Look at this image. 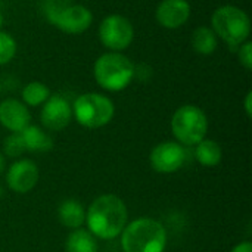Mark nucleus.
Returning <instances> with one entry per match:
<instances>
[{"mask_svg":"<svg viewBox=\"0 0 252 252\" xmlns=\"http://www.w3.org/2000/svg\"><path fill=\"white\" fill-rule=\"evenodd\" d=\"M128 223V211L126 202L114 195L105 193L97 196L86 211L87 230L102 241L118 238Z\"/></svg>","mask_w":252,"mask_h":252,"instance_id":"nucleus-1","label":"nucleus"},{"mask_svg":"<svg viewBox=\"0 0 252 252\" xmlns=\"http://www.w3.org/2000/svg\"><path fill=\"white\" fill-rule=\"evenodd\" d=\"M120 236L123 252H165L168 242L165 226L149 217L127 223Z\"/></svg>","mask_w":252,"mask_h":252,"instance_id":"nucleus-2","label":"nucleus"},{"mask_svg":"<svg viewBox=\"0 0 252 252\" xmlns=\"http://www.w3.org/2000/svg\"><path fill=\"white\" fill-rule=\"evenodd\" d=\"M134 63L121 52H108L99 56L93 66V75L99 87L106 92H121L134 78Z\"/></svg>","mask_w":252,"mask_h":252,"instance_id":"nucleus-3","label":"nucleus"},{"mask_svg":"<svg viewBox=\"0 0 252 252\" xmlns=\"http://www.w3.org/2000/svg\"><path fill=\"white\" fill-rule=\"evenodd\" d=\"M211 30L229 46H241L251 34V19L241 7L224 4L211 15Z\"/></svg>","mask_w":252,"mask_h":252,"instance_id":"nucleus-4","label":"nucleus"},{"mask_svg":"<svg viewBox=\"0 0 252 252\" xmlns=\"http://www.w3.org/2000/svg\"><path fill=\"white\" fill-rule=\"evenodd\" d=\"M114 115V102L108 96L100 93L92 92L80 94L72 103V117L84 128H102L112 121Z\"/></svg>","mask_w":252,"mask_h":252,"instance_id":"nucleus-5","label":"nucleus"},{"mask_svg":"<svg viewBox=\"0 0 252 252\" xmlns=\"http://www.w3.org/2000/svg\"><path fill=\"white\" fill-rule=\"evenodd\" d=\"M171 131L182 146H196L208 133V118L196 105H183L171 117Z\"/></svg>","mask_w":252,"mask_h":252,"instance_id":"nucleus-6","label":"nucleus"},{"mask_svg":"<svg viewBox=\"0 0 252 252\" xmlns=\"http://www.w3.org/2000/svg\"><path fill=\"white\" fill-rule=\"evenodd\" d=\"M47 21L66 34H81L90 28L93 13L84 4L49 3L44 9Z\"/></svg>","mask_w":252,"mask_h":252,"instance_id":"nucleus-7","label":"nucleus"},{"mask_svg":"<svg viewBox=\"0 0 252 252\" xmlns=\"http://www.w3.org/2000/svg\"><path fill=\"white\" fill-rule=\"evenodd\" d=\"M99 40L109 52H123L134 40V27L123 15H108L99 25Z\"/></svg>","mask_w":252,"mask_h":252,"instance_id":"nucleus-8","label":"nucleus"},{"mask_svg":"<svg viewBox=\"0 0 252 252\" xmlns=\"http://www.w3.org/2000/svg\"><path fill=\"white\" fill-rule=\"evenodd\" d=\"M186 161V149L177 142H161L154 146L149 162L154 171L159 174H173L179 171Z\"/></svg>","mask_w":252,"mask_h":252,"instance_id":"nucleus-9","label":"nucleus"},{"mask_svg":"<svg viewBox=\"0 0 252 252\" xmlns=\"http://www.w3.org/2000/svg\"><path fill=\"white\" fill-rule=\"evenodd\" d=\"M40 180V170L31 159H16L6 173L7 188L19 195L31 192Z\"/></svg>","mask_w":252,"mask_h":252,"instance_id":"nucleus-10","label":"nucleus"},{"mask_svg":"<svg viewBox=\"0 0 252 252\" xmlns=\"http://www.w3.org/2000/svg\"><path fill=\"white\" fill-rule=\"evenodd\" d=\"M40 120L47 130L61 131L66 128L72 120V105L61 94H50L43 103Z\"/></svg>","mask_w":252,"mask_h":252,"instance_id":"nucleus-11","label":"nucleus"},{"mask_svg":"<svg viewBox=\"0 0 252 252\" xmlns=\"http://www.w3.org/2000/svg\"><path fill=\"white\" fill-rule=\"evenodd\" d=\"M0 124L10 133H21L31 124L28 106L15 97H7L0 102Z\"/></svg>","mask_w":252,"mask_h":252,"instance_id":"nucleus-12","label":"nucleus"},{"mask_svg":"<svg viewBox=\"0 0 252 252\" xmlns=\"http://www.w3.org/2000/svg\"><path fill=\"white\" fill-rule=\"evenodd\" d=\"M190 3L188 0H162L157 10V22L168 30H176L185 25L190 18Z\"/></svg>","mask_w":252,"mask_h":252,"instance_id":"nucleus-13","label":"nucleus"},{"mask_svg":"<svg viewBox=\"0 0 252 252\" xmlns=\"http://www.w3.org/2000/svg\"><path fill=\"white\" fill-rule=\"evenodd\" d=\"M58 220L69 230L81 229L86 223V208L77 199H66L58 207Z\"/></svg>","mask_w":252,"mask_h":252,"instance_id":"nucleus-14","label":"nucleus"},{"mask_svg":"<svg viewBox=\"0 0 252 252\" xmlns=\"http://www.w3.org/2000/svg\"><path fill=\"white\" fill-rule=\"evenodd\" d=\"M27 152H49L53 149L52 137L37 126L30 124L21 131Z\"/></svg>","mask_w":252,"mask_h":252,"instance_id":"nucleus-15","label":"nucleus"},{"mask_svg":"<svg viewBox=\"0 0 252 252\" xmlns=\"http://www.w3.org/2000/svg\"><path fill=\"white\" fill-rule=\"evenodd\" d=\"M66 252H99L96 238L87 229H75L66 238L65 242Z\"/></svg>","mask_w":252,"mask_h":252,"instance_id":"nucleus-16","label":"nucleus"},{"mask_svg":"<svg viewBox=\"0 0 252 252\" xmlns=\"http://www.w3.org/2000/svg\"><path fill=\"white\" fill-rule=\"evenodd\" d=\"M195 158L202 167H217L223 159L221 146L211 139H204L195 146Z\"/></svg>","mask_w":252,"mask_h":252,"instance_id":"nucleus-17","label":"nucleus"},{"mask_svg":"<svg viewBox=\"0 0 252 252\" xmlns=\"http://www.w3.org/2000/svg\"><path fill=\"white\" fill-rule=\"evenodd\" d=\"M190 44L193 50L199 55H211L216 52L219 41L216 32L210 27H198L192 32Z\"/></svg>","mask_w":252,"mask_h":252,"instance_id":"nucleus-18","label":"nucleus"},{"mask_svg":"<svg viewBox=\"0 0 252 252\" xmlns=\"http://www.w3.org/2000/svg\"><path fill=\"white\" fill-rule=\"evenodd\" d=\"M50 94H52L50 89L41 81H31L27 86H24V89L21 92L22 102L31 108H37V106L43 105L50 97Z\"/></svg>","mask_w":252,"mask_h":252,"instance_id":"nucleus-19","label":"nucleus"},{"mask_svg":"<svg viewBox=\"0 0 252 252\" xmlns=\"http://www.w3.org/2000/svg\"><path fill=\"white\" fill-rule=\"evenodd\" d=\"M3 152L9 158H19L27 152L21 133H10L3 140Z\"/></svg>","mask_w":252,"mask_h":252,"instance_id":"nucleus-20","label":"nucleus"},{"mask_svg":"<svg viewBox=\"0 0 252 252\" xmlns=\"http://www.w3.org/2000/svg\"><path fill=\"white\" fill-rule=\"evenodd\" d=\"M16 40L6 31H0V65L9 63L16 55Z\"/></svg>","mask_w":252,"mask_h":252,"instance_id":"nucleus-21","label":"nucleus"},{"mask_svg":"<svg viewBox=\"0 0 252 252\" xmlns=\"http://www.w3.org/2000/svg\"><path fill=\"white\" fill-rule=\"evenodd\" d=\"M238 59L241 62V65L247 69V71H251L252 69V43L250 40L244 41L241 46H239V50H238Z\"/></svg>","mask_w":252,"mask_h":252,"instance_id":"nucleus-22","label":"nucleus"},{"mask_svg":"<svg viewBox=\"0 0 252 252\" xmlns=\"http://www.w3.org/2000/svg\"><path fill=\"white\" fill-rule=\"evenodd\" d=\"M252 92H248L247 96H245V100H244V108H245V112L248 115V118H251L252 115Z\"/></svg>","mask_w":252,"mask_h":252,"instance_id":"nucleus-23","label":"nucleus"},{"mask_svg":"<svg viewBox=\"0 0 252 252\" xmlns=\"http://www.w3.org/2000/svg\"><path fill=\"white\" fill-rule=\"evenodd\" d=\"M232 252H252V244L250 241H247V242H241V244H238Z\"/></svg>","mask_w":252,"mask_h":252,"instance_id":"nucleus-24","label":"nucleus"},{"mask_svg":"<svg viewBox=\"0 0 252 252\" xmlns=\"http://www.w3.org/2000/svg\"><path fill=\"white\" fill-rule=\"evenodd\" d=\"M3 170H4V157H3V154L0 152V174L3 173Z\"/></svg>","mask_w":252,"mask_h":252,"instance_id":"nucleus-25","label":"nucleus"},{"mask_svg":"<svg viewBox=\"0 0 252 252\" xmlns=\"http://www.w3.org/2000/svg\"><path fill=\"white\" fill-rule=\"evenodd\" d=\"M3 22H4V18H3V15H1V12H0V31H1V27H3Z\"/></svg>","mask_w":252,"mask_h":252,"instance_id":"nucleus-26","label":"nucleus"}]
</instances>
